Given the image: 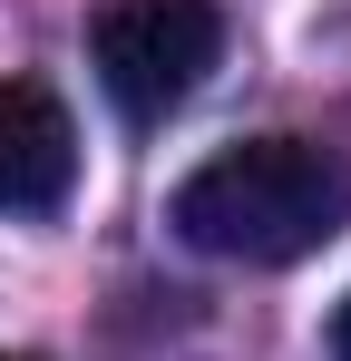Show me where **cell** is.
Masks as SVG:
<instances>
[{
  "mask_svg": "<svg viewBox=\"0 0 351 361\" xmlns=\"http://www.w3.org/2000/svg\"><path fill=\"white\" fill-rule=\"evenodd\" d=\"M166 225L215 264H302L351 225V157L322 137H244L176 185Z\"/></svg>",
  "mask_w": 351,
  "mask_h": 361,
  "instance_id": "cell-1",
  "label": "cell"
},
{
  "mask_svg": "<svg viewBox=\"0 0 351 361\" xmlns=\"http://www.w3.org/2000/svg\"><path fill=\"white\" fill-rule=\"evenodd\" d=\"M215 59H225L215 0H98V20H88V68H98V88L127 127L176 118Z\"/></svg>",
  "mask_w": 351,
  "mask_h": 361,
  "instance_id": "cell-2",
  "label": "cell"
},
{
  "mask_svg": "<svg viewBox=\"0 0 351 361\" xmlns=\"http://www.w3.org/2000/svg\"><path fill=\"white\" fill-rule=\"evenodd\" d=\"M78 185V127L39 78H0V215H49Z\"/></svg>",
  "mask_w": 351,
  "mask_h": 361,
  "instance_id": "cell-3",
  "label": "cell"
},
{
  "mask_svg": "<svg viewBox=\"0 0 351 361\" xmlns=\"http://www.w3.org/2000/svg\"><path fill=\"white\" fill-rule=\"evenodd\" d=\"M332 361H351V293H342V312H332Z\"/></svg>",
  "mask_w": 351,
  "mask_h": 361,
  "instance_id": "cell-4",
  "label": "cell"
},
{
  "mask_svg": "<svg viewBox=\"0 0 351 361\" xmlns=\"http://www.w3.org/2000/svg\"><path fill=\"white\" fill-rule=\"evenodd\" d=\"M0 361H39V352H0Z\"/></svg>",
  "mask_w": 351,
  "mask_h": 361,
  "instance_id": "cell-5",
  "label": "cell"
}]
</instances>
